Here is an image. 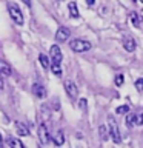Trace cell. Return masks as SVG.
<instances>
[{
	"label": "cell",
	"instance_id": "6da1fadb",
	"mask_svg": "<svg viewBox=\"0 0 143 148\" xmlns=\"http://www.w3.org/2000/svg\"><path fill=\"white\" fill-rule=\"evenodd\" d=\"M108 128H109V136L114 140V143H120V140H122V137H120V130H118V125L115 122L112 114L108 116Z\"/></svg>",
	"mask_w": 143,
	"mask_h": 148
},
{
	"label": "cell",
	"instance_id": "7a4b0ae2",
	"mask_svg": "<svg viewBox=\"0 0 143 148\" xmlns=\"http://www.w3.org/2000/svg\"><path fill=\"white\" fill-rule=\"evenodd\" d=\"M69 48L76 53H86L92 48L91 42L88 40H83V39H76V40H71L69 42Z\"/></svg>",
	"mask_w": 143,
	"mask_h": 148
},
{
	"label": "cell",
	"instance_id": "3957f363",
	"mask_svg": "<svg viewBox=\"0 0 143 148\" xmlns=\"http://www.w3.org/2000/svg\"><path fill=\"white\" fill-rule=\"evenodd\" d=\"M8 12L17 25H23V22H25L23 20V14H22L20 8H18L17 5H8Z\"/></svg>",
	"mask_w": 143,
	"mask_h": 148
},
{
	"label": "cell",
	"instance_id": "277c9868",
	"mask_svg": "<svg viewBox=\"0 0 143 148\" xmlns=\"http://www.w3.org/2000/svg\"><path fill=\"white\" fill-rule=\"evenodd\" d=\"M63 88H65V91H66V94L69 96V97H72V99H76V97L78 96V88H77V85L74 83L72 80H65V83H63Z\"/></svg>",
	"mask_w": 143,
	"mask_h": 148
},
{
	"label": "cell",
	"instance_id": "5b68a950",
	"mask_svg": "<svg viewBox=\"0 0 143 148\" xmlns=\"http://www.w3.org/2000/svg\"><path fill=\"white\" fill-rule=\"evenodd\" d=\"M49 54H51V62L62 63V60H63V54H62V49L59 48V45H52V46H51Z\"/></svg>",
	"mask_w": 143,
	"mask_h": 148
},
{
	"label": "cell",
	"instance_id": "8992f818",
	"mask_svg": "<svg viewBox=\"0 0 143 148\" xmlns=\"http://www.w3.org/2000/svg\"><path fill=\"white\" fill-rule=\"evenodd\" d=\"M69 36H71V31H69L66 26H60L57 29V32H55V40L57 42H66Z\"/></svg>",
	"mask_w": 143,
	"mask_h": 148
},
{
	"label": "cell",
	"instance_id": "52a82bcc",
	"mask_svg": "<svg viewBox=\"0 0 143 148\" xmlns=\"http://www.w3.org/2000/svg\"><path fill=\"white\" fill-rule=\"evenodd\" d=\"M39 140H40V143H43V145L49 142L48 128H46V125H45V123H42L40 127H39Z\"/></svg>",
	"mask_w": 143,
	"mask_h": 148
},
{
	"label": "cell",
	"instance_id": "ba28073f",
	"mask_svg": "<svg viewBox=\"0 0 143 148\" xmlns=\"http://www.w3.org/2000/svg\"><path fill=\"white\" fill-rule=\"evenodd\" d=\"M123 48L128 51V53H134L136 51V40H134L132 36H126L123 39Z\"/></svg>",
	"mask_w": 143,
	"mask_h": 148
},
{
	"label": "cell",
	"instance_id": "9c48e42d",
	"mask_svg": "<svg viewBox=\"0 0 143 148\" xmlns=\"http://www.w3.org/2000/svg\"><path fill=\"white\" fill-rule=\"evenodd\" d=\"M12 74V69L9 66L8 62H5L3 59H0V76L2 77H9Z\"/></svg>",
	"mask_w": 143,
	"mask_h": 148
},
{
	"label": "cell",
	"instance_id": "30bf717a",
	"mask_svg": "<svg viewBox=\"0 0 143 148\" xmlns=\"http://www.w3.org/2000/svg\"><path fill=\"white\" fill-rule=\"evenodd\" d=\"M32 92H34L39 99H45L46 97V90H45L43 85H40V83H34V85H32Z\"/></svg>",
	"mask_w": 143,
	"mask_h": 148
},
{
	"label": "cell",
	"instance_id": "8fae6325",
	"mask_svg": "<svg viewBox=\"0 0 143 148\" xmlns=\"http://www.w3.org/2000/svg\"><path fill=\"white\" fill-rule=\"evenodd\" d=\"M16 131L18 136H29V128L23 122H16Z\"/></svg>",
	"mask_w": 143,
	"mask_h": 148
},
{
	"label": "cell",
	"instance_id": "7c38bea8",
	"mask_svg": "<svg viewBox=\"0 0 143 148\" xmlns=\"http://www.w3.org/2000/svg\"><path fill=\"white\" fill-rule=\"evenodd\" d=\"M125 123H126V127H128V128L136 127V125H137V114H134V113H128L126 119H125Z\"/></svg>",
	"mask_w": 143,
	"mask_h": 148
},
{
	"label": "cell",
	"instance_id": "4fadbf2b",
	"mask_svg": "<svg viewBox=\"0 0 143 148\" xmlns=\"http://www.w3.org/2000/svg\"><path fill=\"white\" fill-rule=\"evenodd\" d=\"M52 140H54V143H55L57 147L63 145V143H65V133L62 131V130H59V131L55 133V136L52 137Z\"/></svg>",
	"mask_w": 143,
	"mask_h": 148
},
{
	"label": "cell",
	"instance_id": "5bb4252c",
	"mask_svg": "<svg viewBox=\"0 0 143 148\" xmlns=\"http://www.w3.org/2000/svg\"><path fill=\"white\" fill-rule=\"evenodd\" d=\"M6 143L11 148H23V143L18 140L17 137H12V136H9L8 139H6Z\"/></svg>",
	"mask_w": 143,
	"mask_h": 148
},
{
	"label": "cell",
	"instance_id": "9a60e30c",
	"mask_svg": "<svg viewBox=\"0 0 143 148\" xmlns=\"http://www.w3.org/2000/svg\"><path fill=\"white\" fill-rule=\"evenodd\" d=\"M68 8H69V12H71V17H72V18H78V17H80V14H78V8H77L76 2H69V3H68Z\"/></svg>",
	"mask_w": 143,
	"mask_h": 148
},
{
	"label": "cell",
	"instance_id": "2e32d148",
	"mask_svg": "<svg viewBox=\"0 0 143 148\" xmlns=\"http://www.w3.org/2000/svg\"><path fill=\"white\" fill-rule=\"evenodd\" d=\"M129 18H131L132 25L136 26V28H138V26H140V23H142V17L138 16L137 12H131V14H129Z\"/></svg>",
	"mask_w": 143,
	"mask_h": 148
},
{
	"label": "cell",
	"instance_id": "e0dca14e",
	"mask_svg": "<svg viewBox=\"0 0 143 148\" xmlns=\"http://www.w3.org/2000/svg\"><path fill=\"white\" fill-rule=\"evenodd\" d=\"M39 62H40V65H42V66H43L45 69L51 68L49 59H48V56H46V54H40V56H39Z\"/></svg>",
	"mask_w": 143,
	"mask_h": 148
},
{
	"label": "cell",
	"instance_id": "ac0fdd59",
	"mask_svg": "<svg viewBox=\"0 0 143 148\" xmlns=\"http://www.w3.org/2000/svg\"><path fill=\"white\" fill-rule=\"evenodd\" d=\"M51 71H52L57 77H62V68H60V63L51 62Z\"/></svg>",
	"mask_w": 143,
	"mask_h": 148
},
{
	"label": "cell",
	"instance_id": "d6986e66",
	"mask_svg": "<svg viewBox=\"0 0 143 148\" xmlns=\"http://www.w3.org/2000/svg\"><path fill=\"white\" fill-rule=\"evenodd\" d=\"M99 133H100V139H101V140H106V139H108V136H109V134H108V130H106V127H105V125H100V127H99Z\"/></svg>",
	"mask_w": 143,
	"mask_h": 148
},
{
	"label": "cell",
	"instance_id": "ffe728a7",
	"mask_svg": "<svg viewBox=\"0 0 143 148\" xmlns=\"http://www.w3.org/2000/svg\"><path fill=\"white\" fill-rule=\"evenodd\" d=\"M114 82H115V86H122L123 82H125L123 74H117V76H115V79H114Z\"/></svg>",
	"mask_w": 143,
	"mask_h": 148
},
{
	"label": "cell",
	"instance_id": "44dd1931",
	"mask_svg": "<svg viewBox=\"0 0 143 148\" xmlns=\"http://www.w3.org/2000/svg\"><path fill=\"white\" fill-rule=\"evenodd\" d=\"M128 111H129V106L128 105H122V106H118V108L115 110V113L117 114H126Z\"/></svg>",
	"mask_w": 143,
	"mask_h": 148
},
{
	"label": "cell",
	"instance_id": "7402d4cb",
	"mask_svg": "<svg viewBox=\"0 0 143 148\" xmlns=\"http://www.w3.org/2000/svg\"><path fill=\"white\" fill-rule=\"evenodd\" d=\"M78 106H80L83 111H86V108H88V100H86V99H80V100H78Z\"/></svg>",
	"mask_w": 143,
	"mask_h": 148
},
{
	"label": "cell",
	"instance_id": "603a6c76",
	"mask_svg": "<svg viewBox=\"0 0 143 148\" xmlns=\"http://www.w3.org/2000/svg\"><path fill=\"white\" fill-rule=\"evenodd\" d=\"M136 88L138 91H143V79H138V80H136Z\"/></svg>",
	"mask_w": 143,
	"mask_h": 148
},
{
	"label": "cell",
	"instance_id": "cb8c5ba5",
	"mask_svg": "<svg viewBox=\"0 0 143 148\" xmlns=\"http://www.w3.org/2000/svg\"><path fill=\"white\" fill-rule=\"evenodd\" d=\"M137 125H143V114L137 116Z\"/></svg>",
	"mask_w": 143,
	"mask_h": 148
},
{
	"label": "cell",
	"instance_id": "d4e9b609",
	"mask_svg": "<svg viewBox=\"0 0 143 148\" xmlns=\"http://www.w3.org/2000/svg\"><path fill=\"white\" fill-rule=\"evenodd\" d=\"M86 5H88V6H94V5H95V0H86Z\"/></svg>",
	"mask_w": 143,
	"mask_h": 148
},
{
	"label": "cell",
	"instance_id": "484cf974",
	"mask_svg": "<svg viewBox=\"0 0 143 148\" xmlns=\"http://www.w3.org/2000/svg\"><path fill=\"white\" fill-rule=\"evenodd\" d=\"M22 2L25 3V5H26L28 8H31V5H32V3H31V0H22Z\"/></svg>",
	"mask_w": 143,
	"mask_h": 148
},
{
	"label": "cell",
	"instance_id": "4316f807",
	"mask_svg": "<svg viewBox=\"0 0 143 148\" xmlns=\"http://www.w3.org/2000/svg\"><path fill=\"white\" fill-rule=\"evenodd\" d=\"M2 90H3V80L0 79V91H2Z\"/></svg>",
	"mask_w": 143,
	"mask_h": 148
},
{
	"label": "cell",
	"instance_id": "83f0119b",
	"mask_svg": "<svg viewBox=\"0 0 143 148\" xmlns=\"http://www.w3.org/2000/svg\"><path fill=\"white\" fill-rule=\"evenodd\" d=\"M2 143H3V139H2V134H0V147H2Z\"/></svg>",
	"mask_w": 143,
	"mask_h": 148
},
{
	"label": "cell",
	"instance_id": "f1b7e54d",
	"mask_svg": "<svg viewBox=\"0 0 143 148\" xmlns=\"http://www.w3.org/2000/svg\"><path fill=\"white\" fill-rule=\"evenodd\" d=\"M134 2H137V0H134Z\"/></svg>",
	"mask_w": 143,
	"mask_h": 148
}]
</instances>
